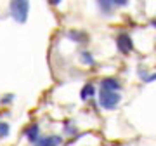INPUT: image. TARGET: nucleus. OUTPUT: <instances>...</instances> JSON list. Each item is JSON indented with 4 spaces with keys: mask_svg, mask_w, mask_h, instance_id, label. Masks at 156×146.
<instances>
[{
    "mask_svg": "<svg viewBox=\"0 0 156 146\" xmlns=\"http://www.w3.org/2000/svg\"><path fill=\"white\" fill-rule=\"evenodd\" d=\"M24 137H26V141H28V143L35 144V143L42 137V136H40V125L37 124V122H31V124L24 129Z\"/></svg>",
    "mask_w": 156,
    "mask_h": 146,
    "instance_id": "5",
    "label": "nucleus"
},
{
    "mask_svg": "<svg viewBox=\"0 0 156 146\" xmlns=\"http://www.w3.org/2000/svg\"><path fill=\"white\" fill-rule=\"evenodd\" d=\"M122 103V94L120 92H111V90L101 89L99 92V106L106 111H113L116 110L118 104Z\"/></svg>",
    "mask_w": 156,
    "mask_h": 146,
    "instance_id": "2",
    "label": "nucleus"
},
{
    "mask_svg": "<svg viewBox=\"0 0 156 146\" xmlns=\"http://www.w3.org/2000/svg\"><path fill=\"white\" fill-rule=\"evenodd\" d=\"M140 78H142V82L149 84V82H154L156 80V73H151V75H140Z\"/></svg>",
    "mask_w": 156,
    "mask_h": 146,
    "instance_id": "14",
    "label": "nucleus"
},
{
    "mask_svg": "<svg viewBox=\"0 0 156 146\" xmlns=\"http://www.w3.org/2000/svg\"><path fill=\"white\" fill-rule=\"evenodd\" d=\"M9 134H11V125H9V122L0 120V137H7Z\"/></svg>",
    "mask_w": 156,
    "mask_h": 146,
    "instance_id": "12",
    "label": "nucleus"
},
{
    "mask_svg": "<svg viewBox=\"0 0 156 146\" xmlns=\"http://www.w3.org/2000/svg\"><path fill=\"white\" fill-rule=\"evenodd\" d=\"M94 96H95V85L87 82V84L82 87V90H80V99H82V101H89Z\"/></svg>",
    "mask_w": 156,
    "mask_h": 146,
    "instance_id": "7",
    "label": "nucleus"
},
{
    "mask_svg": "<svg viewBox=\"0 0 156 146\" xmlns=\"http://www.w3.org/2000/svg\"><path fill=\"white\" fill-rule=\"evenodd\" d=\"M12 101H14V94H7V96H2L0 104H11Z\"/></svg>",
    "mask_w": 156,
    "mask_h": 146,
    "instance_id": "13",
    "label": "nucleus"
},
{
    "mask_svg": "<svg viewBox=\"0 0 156 146\" xmlns=\"http://www.w3.org/2000/svg\"><path fill=\"white\" fill-rule=\"evenodd\" d=\"M76 134V127L71 124V120H66L62 125V136H75Z\"/></svg>",
    "mask_w": 156,
    "mask_h": 146,
    "instance_id": "10",
    "label": "nucleus"
},
{
    "mask_svg": "<svg viewBox=\"0 0 156 146\" xmlns=\"http://www.w3.org/2000/svg\"><path fill=\"white\" fill-rule=\"evenodd\" d=\"M9 11H11V16L14 21L19 24H24L30 12V0H11Z\"/></svg>",
    "mask_w": 156,
    "mask_h": 146,
    "instance_id": "1",
    "label": "nucleus"
},
{
    "mask_svg": "<svg viewBox=\"0 0 156 146\" xmlns=\"http://www.w3.org/2000/svg\"><path fill=\"white\" fill-rule=\"evenodd\" d=\"M49 2H50V5H59L62 0H49Z\"/></svg>",
    "mask_w": 156,
    "mask_h": 146,
    "instance_id": "16",
    "label": "nucleus"
},
{
    "mask_svg": "<svg viewBox=\"0 0 156 146\" xmlns=\"http://www.w3.org/2000/svg\"><path fill=\"white\" fill-rule=\"evenodd\" d=\"M151 26H153V28H156V17H154V19H151Z\"/></svg>",
    "mask_w": 156,
    "mask_h": 146,
    "instance_id": "17",
    "label": "nucleus"
},
{
    "mask_svg": "<svg viewBox=\"0 0 156 146\" xmlns=\"http://www.w3.org/2000/svg\"><path fill=\"white\" fill-rule=\"evenodd\" d=\"M101 89L104 90H111V92H120L122 90V82L115 77H106L101 80Z\"/></svg>",
    "mask_w": 156,
    "mask_h": 146,
    "instance_id": "6",
    "label": "nucleus"
},
{
    "mask_svg": "<svg viewBox=\"0 0 156 146\" xmlns=\"http://www.w3.org/2000/svg\"><path fill=\"white\" fill-rule=\"evenodd\" d=\"M97 5H99V11L106 16L113 14V11H115V2L113 0H97Z\"/></svg>",
    "mask_w": 156,
    "mask_h": 146,
    "instance_id": "9",
    "label": "nucleus"
},
{
    "mask_svg": "<svg viewBox=\"0 0 156 146\" xmlns=\"http://www.w3.org/2000/svg\"><path fill=\"white\" fill-rule=\"evenodd\" d=\"M64 136H57V134H49V136H42L33 146H61Z\"/></svg>",
    "mask_w": 156,
    "mask_h": 146,
    "instance_id": "4",
    "label": "nucleus"
},
{
    "mask_svg": "<svg viewBox=\"0 0 156 146\" xmlns=\"http://www.w3.org/2000/svg\"><path fill=\"white\" fill-rule=\"evenodd\" d=\"M113 2H115V7H125V5H128L130 0H113Z\"/></svg>",
    "mask_w": 156,
    "mask_h": 146,
    "instance_id": "15",
    "label": "nucleus"
},
{
    "mask_svg": "<svg viewBox=\"0 0 156 146\" xmlns=\"http://www.w3.org/2000/svg\"><path fill=\"white\" fill-rule=\"evenodd\" d=\"M68 38L76 42V44H85L89 40V35L82 31V30H71V31H68Z\"/></svg>",
    "mask_w": 156,
    "mask_h": 146,
    "instance_id": "8",
    "label": "nucleus"
},
{
    "mask_svg": "<svg viewBox=\"0 0 156 146\" xmlns=\"http://www.w3.org/2000/svg\"><path fill=\"white\" fill-rule=\"evenodd\" d=\"M80 59H82L83 64H89V66L94 64V56H92V52L90 51H82L80 52Z\"/></svg>",
    "mask_w": 156,
    "mask_h": 146,
    "instance_id": "11",
    "label": "nucleus"
},
{
    "mask_svg": "<svg viewBox=\"0 0 156 146\" xmlns=\"http://www.w3.org/2000/svg\"><path fill=\"white\" fill-rule=\"evenodd\" d=\"M116 47L122 54H130L134 51V42H132V37L128 33H118L116 37Z\"/></svg>",
    "mask_w": 156,
    "mask_h": 146,
    "instance_id": "3",
    "label": "nucleus"
}]
</instances>
